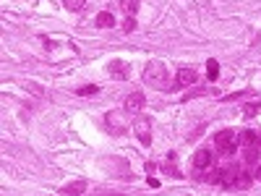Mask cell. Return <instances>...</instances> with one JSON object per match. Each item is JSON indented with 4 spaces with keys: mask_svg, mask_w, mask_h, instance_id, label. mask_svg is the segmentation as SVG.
<instances>
[{
    "mask_svg": "<svg viewBox=\"0 0 261 196\" xmlns=\"http://www.w3.org/2000/svg\"><path fill=\"white\" fill-rule=\"evenodd\" d=\"M97 92H100V86H94V84H86V86H79V89H76L79 97H89V94H97Z\"/></svg>",
    "mask_w": 261,
    "mask_h": 196,
    "instance_id": "cell-15",
    "label": "cell"
},
{
    "mask_svg": "<svg viewBox=\"0 0 261 196\" xmlns=\"http://www.w3.org/2000/svg\"><path fill=\"white\" fill-rule=\"evenodd\" d=\"M238 144L240 147H261V136L256 134V131H240L238 134Z\"/></svg>",
    "mask_w": 261,
    "mask_h": 196,
    "instance_id": "cell-9",
    "label": "cell"
},
{
    "mask_svg": "<svg viewBox=\"0 0 261 196\" xmlns=\"http://www.w3.org/2000/svg\"><path fill=\"white\" fill-rule=\"evenodd\" d=\"M144 105H146L144 94H141V92H134V94H128V97H125L123 110H125L128 115H136V113H141V110H144Z\"/></svg>",
    "mask_w": 261,
    "mask_h": 196,
    "instance_id": "cell-5",
    "label": "cell"
},
{
    "mask_svg": "<svg viewBox=\"0 0 261 196\" xmlns=\"http://www.w3.org/2000/svg\"><path fill=\"white\" fill-rule=\"evenodd\" d=\"M258 149L261 147H246V159H248V162H256V159H258Z\"/></svg>",
    "mask_w": 261,
    "mask_h": 196,
    "instance_id": "cell-18",
    "label": "cell"
},
{
    "mask_svg": "<svg viewBox=\"0 0 261 196\" xmlns=\"http://www.w3.org/2000/svg\"><path fill=\"white\" fill-rule=\"evenodd\" d=\"M125 110L123 113H107L105 115V120H107V126H110V131H113V134H123L125 128H130L128 126V123H125Z\"/></svg>",
    "mask_w": 261,
    "mask_h": 196,
    "instance_id": "cell-6",
    "label": "cell"
},
{
    "mask_svg": "<svg viewBox=\"0 0 261 196\" xmlns=\"http://www.w3.org/2000/svg\"><path fill=\"white\" fill-rule=\"evenodd\" d=\"M240 175H243V170H240L238 165H227V168H222L219 170V183L222 188H235L238 181H240Z\"/></svg>",
    "mask_w": 261,
    "mask_h": 196,
    "instance_id": "cell-4",
    "label": "cell"
},
{
    "mask_svg": "<svg viewBox=\"0 0 261 196\" xmlns=\"http://www.w3.org/2000/svg\"><path fill=\"white\" fill-rule=\"evenodd\" d=\"M196 79H199V74H196L193 68H180V71H178V76H175V89H185V86H191Z\"/></svg>",
    "mask_w": 261,
    "mask_h": 196,
    "instance_id": "cell-7",
    "label": "cell"
},
{
    "mask_svg": "<svg viewBox=\"0 0 261 196\" xmlns=\"http://www.w3.org/2000/svg\"><path fill=\"white\" fill-rule=\"evenodd\" d=\"M130 128L136 131V136H139V141H141L144 147L152 144V120H149V118H144V115L136 118L134 123H130Z\"/></svg>",
    "mask_w": 261,
    "mask_h": 196,
    "instance_id": "cell-3",
    "label": "cell"
},
{
    "mask_svg": "<svg viewBox=\"0 0 261 196\" xmlns=\"http://www.w3.org/2000/svg\"><path fill=\"white\" fill-rule=\"evenodd\" d=\"M94 24H97L100 29H110V26H115V16L110 13V11H102V13H97Z\"/></svg>",
    "mask_w": 261,
    "mask_h": 196,
    "instance_id": "cell-12",
    "label": "cell"
},
{
    "mask_svg": "<svg viewBox=\"0 0 261 196\" xmlns=\"http://www.w3.org/2000/svg\"><path fill=\"white\" fill-rule=\"evenodd\" d=\"M144 81L152 86H165L167 84V68L162 63H149L144 68Z\"/></svg>",
    "mask_w": 261,
    "mask_h": 196,
    "instance_id": "cell-2",
    "label": "cell"
},
{
    "mask_svg": "<svg viewBox=\"0 0 261 196\" xmlns=\"http://www.w3.org/2000/svg\"><path fill=\"white\" fill-rule=\"evenodd\" d=\"M134 29H136V21H134V16H125V21H123V31H125V34H130Z\"/></svg>",
    "mask_w": 261,
    "mask_h": 196,
    "instance_id": "cell-19",
    "label": "cell"
},
{
    "mask_svg": "<svg viewBox=\"0 0 261 196\" xmlns=\"http://www.w3.org/2000/svg\"><path fill=\"white\" fill-rule=\"evenodd\" d=\"M84 3H86V0H63V6H66L68 11H81Z\"/></svg>",
    "mask_w": 261,
    "mask_h": 196,
    "instance_id": "cell-17",
    "label": "cell"
},
{
    "mask_svg": "<svg viewBox=\"0 0 261 196\" xmlns=\"http://www.w3.org/2000/svg\"><path fill=\"white\" fill-rule=\"evenodd\" d=\"M84 191H86V181H73V183H68V186L60 188L63 196H79V193H84Z\"/></svg>",
    "mask_w": 261,
    "mask_h": 196,
    "instance_id": "cell-11",
    "label": "cell"
},
{
    "mask_svg": "<svg viewBox=\"0 0 261 196\" xmlns=\"http://www.w3.org/2000/svg\"><path fill=\"white\" fill-rule=\"evenodd\" d=\"M253 181H258V183H261V165L253 170Z\"/></svg>",
    "mask_w": 261,
    "mask_h": 196,
    "instance_id": "cell-20",
    "label": "cell"
},
{
    "mask_svg": "<svg viewBox=\"0 0 261 196\" xmlns=\"http://www.w3.org/2000/svg\"><path fill=\"white\" fill-rule=\"evenodd\" d=\"M217 76H219V63H217L214 58H209V60H207V79H209V81H217Z\"/></svg>",
    "mask_w": 261,
    "mask_h": 196,
    "instance_id": "cell-13",
    "label": "cell"
},
{
    "mask_svg": "<svg viewBox=\"0 0 261 196\" xmlns=\"http://www.w3.org/2000/svg\"><path fill=\"white\" fill-rule=\"evenodd\" d=\"M120 3H123V8H125L128 16H134L139 11V0H120Z\"/></svg>",
    "mask_w": 261,
    "mask_h": 196,
    "instance_id": "cell-16",
    "label": "cell"
},
{
    "mask_svg": "<svg viewBox=\"0 0 261 196\" xmlns=\"http://www.w3.org/2000/svg\"><path fill=\"white\" fill-rule=\"evenodd\" d=\"M212 159H214V157H212L209 149H199V152L193 154V168H196V170H209V168H212Z\"/></svg>",
    "mask_w": 261,
    "mask_h": 196,
    "instance_id": "cell-8",
    "label": "cell"
},
{
    "mask_svg": "<svg viewBox=\"0 0 261 196\" xmlns=\"http://www.w3.org/2000/svg\"><path fill=\"white\" fill-rule=\"evenodd\" d=\"M214 144H217V152H219V154L230 157V154H235V149H238V134H235V131H219V134L214 136Z\"/></svg>",
    "mask_w": 261,
    "mask_h": 196,
    "instance_id": "cell-1",
    "label": "cell"
},
{
    "mask_svg": "<svg viewBox=\"0 0 261 196\" xmlns=\"http://www.w3.org/2000/svg\"><path fill=\"white\" fill-rule=\"evenodd\" d=\"M128 74H130L128 63H123V60H113V63H110V76H113V79H128Z\"/></svg>",
    "mask_w": 261,
    "mask_h": 196,
    "instance_id": "cell-10",
    "label": "cell"
},
{
    "mask_svg": "<svg viewBox=\"0 0 261 196\" xmlns=\"http://www.w3.org/2000/svg\"><path fill=\"white\" fill-rule=\"evenodd\" d=\"M258 113H261V102H248V105H246V110H243L246 118H256Z\"/></svg>",
    "mask_w": 261,
    "mask_h": 196,
    "instance_id": "cell-14",
    "label": "cell"
}]
</instances>
